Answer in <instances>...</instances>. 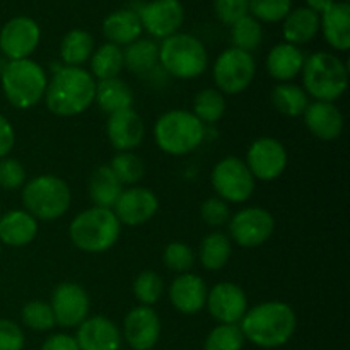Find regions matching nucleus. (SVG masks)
<instances>
[{
  "label": "nucleus",
  "instance_id": "nucleus-1",
  "mask_svg": "<svg viewBox=\"0 0 350 350\" xmlns=\"http://www.w3.org/2000/svg\"><path fill=\"white\" fill-rule=\"evenodd\" d=\"M245 340L256 347L277 349L293 338L297 328L296 311L282 301H267L248 310L239 321Z\"/></svg>",
  "mask_w": 350,
  "mask_h": 350
},
{
  "label": "nucleus",
  "instance_id": "nucleus-8",
  "mask_svg": "<svg viewBox=\"0 0 350 350\" xmlns=\"http://www.w3.org/2000/svg\"><path fill=\"white\" fill-rule=\"evenodd\" d=\"M159 64L173 77L190 81L207 70L208 55L197 36L176 33L161 43Z\"/></svg>",
  "mask_w": 350,
  "mask_h": 350
},
{
  "label": "nucleus",
  "instance_id": "nucleus-5",
  "mask_svg": "<svg viewBox=\"0 0 350 350\" xmlns=\"http://www.w3.org/2000/svg\"><path fill=\"white\" fill-rule=\"evenodd\" d=\"M301 74H303V89L317 101L334 103L347 91V65L334 53L317 51L310 55L304 60Z\"/></svg>",
  "mask_w": 350,
  "mask_h": 350
},
{
  "label": "nucleus",
  "instance_id": "nucleus-26",
  "mask_svg": "<svg viewBox=\"0 0 350 350\" xmlns=\"http://www.w3.org/2000/svg\"><path fill=\"white\" fill-rule=\"evenodd\" d=\"M304 53L299 46L291 43H279L270 50L267 57V70L270 77L279 82H289L301 74L304 65Z\"/></svg>",
  "mask_w": 350,
  "mask_h": 350
},
{
  "label": "nucleus",
  "instance_id": "nucleus-21",
  "mask_svg": "<svg viewBox=\"0 0 350 350\" xmlns=\"http://www.w3.org/2000/svg\"><path fill=\"white\" fill-rule=\"evenodd\" d=\"M207 293L205 280L200 275L180 273L170 286V301L180 313L197 314L205 308Z\"/></svg>",
  "mask_w": 350,
  "mask_h": 350
},
{
  "label": "nucleus",
  "instance_id": "nucleus-25",
  "mask_svg": "<svg viewBox=\"0 0 350 350\" xmlns=\"http://www.w3.org/2000/svg\"><path fill=\"white\" fill-rule=\"evenodd\" d=\"M142 23L135 10L120 9L103 21V33L116 46H129L142 34Z\"/></svg>",
  "mask_w": 350,
  "mask_h": 350
},
{
  "label": "nucleus",
  "instance_id": "nucleus-9",
  "mask_svg": "<svg viewBox=\"0 0 350 350\" xmlns=\"http://www.w3.org/2000/svg\"><path fill=\"white\" fill-rule=\"evenodd\" d=\"M211 181L217 197L228 204H243L255 193L256 180L245 161L236 156L219 161L212 170Z\"/></svg>",
  "mask_w": 350,
  "mask_h": 350
},
{
  "label": "nucleus",
  "instance_id": "nucleus-14",
  "mask_svg": "<svg viewBox=\"0 0 350 350\" xmlns=\"http://www.w3.org/2000/svg\"><path fill=\"white\" fill-rule=\"evenodd\" d=\"M41 29L34 19L17 16L7 21L0 29V51L9 60H24L36 51Z\"/></svg>",
  "mask_w": 350,
  "mask_h": 350
},
{
  "label": "nucleus",
  "instance_id": "nucleus-11",
  "mask_svg": "<svg viewBox=\"0 0 350 350\" xmlns=\"http://www.w3.org/2000/svg\"><path fill=\"white\" fill-rule=\"evenodd\" d=\"M229 239L241 248H258L272 238L275 219L263 207H246L231 215Z\"/></svg>",
  "mask_w": 350,
  "mask_h": 350
},
{
  "label": "nucleus",
  "instance_id": "nucleus-31",
  "mask_svg": "<svg viewBox=\"0 0 350 350\" xmlns=\"http://www.w3.org/2000/svg\"><path fill=\"white\" fill-rule=\"evenodd\" d=\"M270 101L280 115L296 118V116H303L310 106V96L303 88L293 84V82H279L273 88Z\"/></svg>",
  "mask_w": 350,
  "mask_h": 350
},
{
  "label": "nucleus",
  "instance_id": "nucleus-4",
  "mask_svg": "<svg viewBox=\"0 0 350 350\" xmlns=\"http://www.w3.org/2000/svg\"><path fill=\"white\" fill-rule=\"evenodd\" d=\"M122 224L111 208L91 207L72 219L68 236L72 245L84 253H105L116 245Z\"/></svg>",
  "mask_w": 350,
  "mask_h": 350
},
{
  "label": "nucleus",
  "instance_id": "nucleus-41",
  "mask_svg": "<svg viewBox=\"0 0 350 350\" xmlns=\"http://www.w3.org/2000/svg\"><path fill=\"white\" fill-rule=\"evenodd\" d=\"M293 10V0H250L248 14L258 23H280Z\"/></svg>",
  "mask_w": 350,
  "mask_h": 350
},
{
  "label": "nucleus",
  "instance_id": "nucleus-6",
  "mask_svg": "<svg viewBox=\"0 0 350 350\" xmlns=\"http://www.w3.org/2000/svg\"><path fill=\"white\" fill-rule=\"evenodd\" d=\"M0 84L9 105L17 109H31L44 98L48 77L44 68L31 58L9 60L3 64Z\"/></svg>",
  "mask_w": 350,
  "mask_h": 350
},
{
  "label": "nucleus",
  "instance_id": "nucleus-44",
  "mask_svg": "<svg viewBox=\"0 0 350 350\" xmlns=\"http://www.w3.org/2000/svg\"><path fill=\"white\" fill-rule=\"evenodd\" d=\"M200 215L205 224H208L211 228H221V226L228 224L231 219V208H229L228 202H224L222 198L211 197L202 204Z\"/></svg>",
  "mask_w": 350,
  "mask_h": 350
},
{
  "label": "nucleus",
  "instance_id": "nucleus-30",
  "mask_svg": "<svg viewBox=\"0 0 350 350\" xmlns=\"http://www.w3.org/2000/svg\"><path fill=\"white\" fill-rule=\"evenodd\" d=\"M159 65V44L154 40H142L130 43L123 50V67L132 74H149Z\"/></svg>",
  "mask_w": 350,
  "mask_h": 350
},
{
  "label": "nucleus",
  "instance_id": "nucleus-39",
  "mask_svg": "<svg viewBox=\"0 0 350 350\" xmlns=\"http://www.w3.org/2000/svg\"><path fill=\"white\" fill-rule=\"evenodd\" d=\"M245 342L239 325H217L208 332L204 350H243Z\"/></svg>",
  "mask_w": 350,
  "mask_h": 350
},
{
  "label": "nucleus",
  "instance_id": "nucleus-43",
  "mask_svg": "<svg viewBox=\"0 0 350 350\" xmlns=\"http://www.w3.org/2000/svg\"><path fill=\"white\" fill-rule=\"evenodd\" d=\"M26 183V170L14 157L0 159V188L3 190H17Z\"/></svg>",
  "mask_w": 350,
  "mask_h": 350
},
{
  "label": "nucleus",
  "instance_id": "nucleus-29",
  "mask_svg": "<svg viewBox=\"0 0 350 350\" xmlns=\"http://www.w3.org/2000/svg\"><path fill=\"white\" fill-rule=\"evenodd\" d=\"M123 190L125 188L113 174L109 166H99L89 178V197L94 202V207L113 211Z\"/></svg>",
  "mask_w": 350,
  "mask_h": 350
},
{
  "label": "nucleus",
  "instance_id": "nucleus-38",
  "mask_svg": "<svg viewBox=\"0 0 350 350\" xmlns=\"http://www.w3.org/2000/svg\"><path fill=\"white\" fill-rule=\"evenodd\" d=\"M133 296L140 306H150L161 299L164 293V282L161 275L154 270H144L133 280Z\"/></svg>",
  "mask_w": 350,
  "mask_h": 350
},
{
  "label": "nucleus",
  "instance_id": "nucleus-12",
  "mask_svg": "<svg viewBox=\"0 0 350 350\" xmlns=\"http://www.w3.org/2000/svg\"><path fill=\"white\" fill-rule=\"evenodd\" d=\"M245 163L255 180L275 181L286 171L289 156L280 140L273 137H260L248 147Z\"/></svg>",
  "mask_w": 350,
  "mask_h": 350
},
{
  "label": "nucleus",
  "instance_id": "nucleus-18",
  "mask_svg": "<svg viewBox=\"0 0 350 350\" xmlns=\"http://www.w3.org/2000/svg\"><path fill=\"white\" fill-rule=\"evenodd\" d=\"M161 337L159 314L150 306H137L123 320V337L133 350H150Z\"/></svg>",
  "mask_w": 350,
  "mask_h": 350
},
{
  "label": "nucleus",
  "instance_id": "nucleus-50",
  "mask_svg": "<svg viewBox=\"0 0 350 350\" xmlns=\"http://www.w3.org/2000/svg\"><path fill=\"white\" fill-rule=\"evenodd\" d=\"M2 70H3V62L2 58H0V75H2Z\"/></svg>",
  "mask_w": 350,
  "mask_h": 350
},
{
  "label": "nucleus",
  "instance_id": "nucleus-15",
  "mask_svg": "<svg viewBox=\"0 0 350 350\" xmlns=\"http://www.w3.org/2000/svg\"><path fill=\"white\" fill-rule=\"evenodd\" d=\"M137 14L142 23V29L159 40L176 34L185 21V9L180 0H152L140 7Z\"/></svg>",
  "mask_w": 350,
  "mask_h": 350
},
{
  "label": "nucleus",
  "instance_id": "nucleus-7",
  "mask_svg": "<svg viewBox=\"0 0 350 350\" xmlns=\"http://www.w3.org/2000/svg\"><path fill=\"white\" fill-rule=\"evenodd\" d=\"M72 193L67 181L55 174H40L23 188L24 211L36 221H57L70 208Z\"/></svg>",
  "mask_w": 350,
  "mask_h": 350
},
{
  "label": "nucleus",
  "instance_id": "nucleus-22",
  "mask_svg": "<svg viewBox=\"0 0 350 350\" xmlns=\"http://www.w3.org/2000/svg\"><path fill=\"white\" fill-rule=\"evenodd\" d=\"M303 118L306 129L323 142L337 140L342 135V130H344V115L334 103H310Z\"/></svg>",
  "mask_w": 350,
  "mask_h": 350
},
{
  "label": "nucleus",
  "instance_id": "nucleus-34",
  "mask_svg": "<svg viewBox=\"0 0 350 350\" xmlns=\"http://www.w3.org/2000/svg\"><path fill=\"white\" fill-rule=\"evenodd\" d=\"M91 75L98 81L118 77L123 70V50L116 44L106 43L92 51L91 55Z\"/></svg>",
  "mask_w": 350,
  "mask_h": 350
},
{
  "label": "nucleus",
  "instance_id": "nucleus-46",
  "mask_svg": "<svg viewBox=\"0 0 350 350\" xmlns=\"http://www.w3.org/2000/svg\"><path fill=\"white\" fill-rule=\"evenodd\" d=\"M26 344L23 328L10 320L0 318V350H23Z\"/></svg>",
  "mask_w": 350,
  "mask_h": 350
},
{
  "label": "nucleus",
  "instance_id": "nucleus-42",
  "mask_svg": "<svg viewBox=\"0 0 350 350\" xmlns=\"http://www.w3.org/2000/svg\"><path fill=\"white\" fill-rule=\"evenodd\" d=\"M163 262L166 265V269H170L171 272H176L180 275V273L190 272L195 263V253L187 243L173 241L164 248Z\"/></svg>",
  "mask_w": 350,
  "mask_h": 350
},
{
  "label": "nucleus",
  "instance_id": "nucleus-45",
  "mask_svg": "<svg viewBox=\"0 0 350 350\" xmlns=\"http://www.w3.org/2000/svg\"><path fill=\"white\" fill-rule=\"evenodd\" d=\"M250 0H214V10L217 19L226 26H232L236 21L248 16Z\"/></svg>",
  "mask_w": 350,
  "mask_h": 350
},
{
  "label": "nucleus",
  "instance_id": "nucleus-48",
  "mask_svg": "<svg viewBox=\"0 0 350 350\" xmlns=\"http://www.w3.org/2000/svg\"><path fill=\"white\" fill-rule=\"evenodd\" d=\"M41 350H79L75 337L67 334L50 335L41 345Z\"/></svg>",
  "mask_w": 350,
  "mask_h": 350
},
{
  "label": "nucleus",
  "instance_id": "nucleus-27",
  "mask_svg": "<svg viewBox=\"0 0 350 350\" xmlns=\"http://www.w3.org/2000/svg\"><path fill=\"white\" fill-rule=\"evenodd\" d=\"M318 31H320V14L308 7H297L291 10L282 24L284 40L294 46L310 43L311 40H314Z\"/></svg>",
  "mask_w": 350,
  "mask_h": 350
},
{
  "label": "nucleus",
  "instance_id": "nucleus-33",
  "mask_svg": "<svg viewBox=\"0 0 350 350\" xmlns=\"http://www.w3.org/2000/svg\"><path fill=\"white\" fill-rule=\"evenodd\" d=\"M94 51V38L84 29H72L64 36L60 44V57L67 67H81Z\"/></svg>",
  "mask_w": 350,
  "mask_h": 350
},
{
  "label": "nucleus",
  "instance_id": "nucleus-17",
  "mask_svg": "<svg viewBox=\"0 0 350 350\" xmlns=\"http://www.w3.org/2000/svg\"><path fill=\"white\" fill-rule=\"evenodd\" d=\"M159 211V198L152 190L144 187H129L122 191L113 212L120 224L142 226Z\"/></svg>",
  "mask_w": 350,
  "mask_h": 350
},
{
  "label": "nucleus",
  "instance_id": "nucleus-10",
  "mask_svg": "<svg viewBox=\"0 0 350 350\" xmlns=\"http://www.w3.org/2000/svg\"><path fill=\"white\" fill-rule=\"evenodd\" d=\"M256 74V64L252 53L228 48L217 57L214 64V81L217 91L222 94L234 96L252 85Z\"/></svg>",
  "mask_w": 350,
  "mask_h": 350
},
{
  "label": "nucleus",
  "instance_id": "nucleus-40",
  "mask_svg": "<svg viewBox=\"0 0 350 350\" xmlns=\"http://www.w3.org/2000/svg\"><path fill=\"white\" fill-rule=\"evenodd\" d=\"M21 318L23 323L34 332H48L57 325L50 303L44 301H29L24 304Z\"/></svg>",
  "mask_w": 350,
  "mask_h": 350
},
{
  "label": "nucleus",
  "instance_id": "nucleus-3",
  "mask_svg": "<svg viewBox=\"0 0 350 350\" xmlns=\"http://www.w3.org/2000/svg\"><path fill=\"white\" fill-rule=\"evenodd\" d=\"M154 142L167 156H187L202 146L205 125L187 109H171L154 123Z\"/></svg>",
  "mask_w": 350,
  "mask_h": 350
},
{
  "label": "nucleus",
  "instance_id": "nucleus-13",
  "mask_svg": "<svg viewBox=\"0 0 350 350\" xmlns=\"http://www.w3.org/2000/svg\"><path fill=\"white\" fill-rule=\"evenodd\" d=\"M50 306L57 325L65 328H77L85 318H89L91 299L88 291L81 284L62 282L51 294Z\"/></svg>",
  "mask_w": 350,
  "mask_h": 350
},
{
  "label": "nucleus",
  "instance_id": "nucleus-20",
  "mask_svg": "<svg viewBox=\"0 0 350 350\" xmlns=\"http://www.w3.org/2000/svg\"><path fill=\"white\" fill-rule=\"evenodd\" d=\"M79 350H120L122 349V332L109 318H85L77 327Z\"/></svg>",
  "mask_w": 350,
  "mask_h": 350
},
{
  "label": "nucleus",
  "instance_id": "nucleus-36",
  "mask_svg": "<svg viewBox=\"0 0 350 350\" xmlns=\"http://www.w3.org/2000/svg\"><path fill=\"white\" fill-rule=\"evenodd\" d=\"M109 170L113 171L123 187H135L146 174V164L142 157L137 156L133 150L118 152L109 163Z\"/></svg>",
  "mask_w": 350,
  "mask_h": 350
},
{
  "label": "nucleus",
  "instance_id": "nucleus-16",
  "mask_svg": "<svg viewBox=\"0 0 350 350\" xmlns=\"http://www.w3.org/2000/svg\"><path fill=\"white\" fill-rule=\"evenodd\" d=\"M205 306L219 325H239L248 311V297L238 284L219 282L207 293Z\"/></svg>",
  "mask_w": 350,
  "mask_h": 350
},
{
  "label": "nucleus",
  "instance_id": "nucleus-24",
  "mask_svg": "<svg viewBox=\"0 0 350 350\" xmlns=\"http://www.w3.org/2000/svg\"><path fill=\"white\" fill-rule=\"evenodd\" d=\"M320 29L327 43L337 51L350 48V5L347 2H335L327 12L320 16Z\"/></svg>",
  "mask_w": 350,
  "mask_h": 350
},
{
  "label": "nucleus",
  "instance_id": "nucleus-2",
  "mask_svg": "<svg viewBox=\"0 0 350 350\" xmlns=\"http://www.w3.org/2000/svg\"><path fill=\"white\" fill-rule=\"evenodd\" d=\"M96 79L82 67H62L48 81L44 103L57 116H77L94 103Z\"/></svg>",
  "mask_w": 350,
  "mask_h": 350
},
{
  "label": "nucleus",
  "instance_id": "nucleus-23",
  "mask_svg": "<svg viewBox=\"0 0 350 350\" xmlns=\"http://www.w3.org/2000/svg\"><path fill=\"white\" fill-rule=\"evenodd\" d=\"M38 234V221L26 211H9L0 217V245L23 248Z\"/></svg>",
  "mask_w": 350,
  "mask_h": 350
},
{
  "label": "nucleus",
  "instance_id": "nucleus-37",
  "mask_svg": "<svg viewBox=\"0 0 350 350\" xmlns=\"http://www.w3.org/2000/svg\"><path fill=\"white\" fill-rule=\"evenodd\" d=\"M231 40L232 48H238V50L246 51V53H252L263 41L262 24L255 17L250 16V14L241 17V19L236 21L231 26Z\"/></svg>",
  "mask_w": 350,
  "mask_h": 350
},
{
  "label": "nucleus",
  "instance_id": "nucleus-28",
  "mask_svg": "<svg viewBox=\"0 0 350 350\" xmlns=\"http://www.w3.org/2000/svg\"><path fill=\"white\" fill-rule=\"evenodd\" d=\"M94 103L106 115H113L122 109L132 108L133 91L125 81L120 77L108 79V81L96 82Z\"/></svg>",
  "mask_w": 350,
  "mask_h": 350
},
{
  "label": "nucleus",
  "instance_id": "nucleus-47",
  "mask_svg": "<svg viewBox=\"0 0 350 350\" xmlns=\"http://www.w3.org/2000/svg\"><path fill=\"white\" fill-rule=\"evenodd\" d=\"M14 144H16V132L12 123L0 113V159L9 156L10 150L14 149Z\"/></svg>",
  "mask_w": 350,
  "mask_h": 350
},
{
  "label": "nucleus",
  "instance_id": "nucleus-35",
  "mask_svg": "<svg viewBox=\"0 0 350 350\" xmlns=\"http://www.w3.org/2000/svg\"><path fill=\"white\" fill-rule=\"evenodd\" d=\"M193 113L204 125H214L224 116L226 98L217 89L207 88L197 92L193 99Z\"/></svg>",
  "mask_w": 350,
  "mask_h": 350
},
{
  "label": "nucleus",
  "instance_id": "nucleus-32",
  "mask_svg": "<svg viewBox=\"0 0 350 350\" xmlns=\"http://www.w3.org/2000/svg\"><path fill=\"white\" fill-rule=\"evenodd\" d=\"M232 243L228 234L221 231H212L202 239L200 250H198V258L205 270H221L228 265L231 258Z\"/></svg>",
  "mask_w": 350,
  "mask_h": 350
},
{
  "label": "nucleus",
  "instance_id": "nucleus-19",
  "mask_svg": "<svg viewBox=\"0 0 350 350\" xmlns=\"http://www.w3.org/2000/svg\"><path fill=\"white\" fill-rule=\"evenodd\" d=\"M106 135L118 152H126L142 144L146 126L135 109L126 108L109 115L106 122Z\"/></svg>",
  "mask_w": 350,
  "mask_h": 350
},
{
  "label": "nucleus",
  "instance_id": "nucleus-49",
  "mask_svg": "<svg viewBox=\"0 0 350 350\" xmlns=\"http://www.w3.org/2000/svg\"><path fill=\"white\" fill-rule=\"evenodd\" d=\"M337 2V0H306V3H308V9H311V10H314V12L317 14H323V12H327L328 9H330L332 5H334V3Z\"/></svg>",
  "mask_w": 350,
  "mask_h": 350
}]
</instances>
